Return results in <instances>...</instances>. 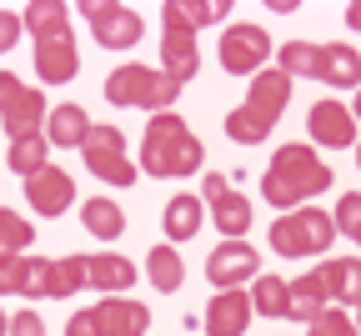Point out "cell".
Here are the masks:
<instances>
[{"instance_id":"obj_23","label":"cell","mask_w":361,"mask_h":336,"mask_svg":"<svg viewBox=\"0 0 361 336\" xmlns=\"http://www.w3.org/2000/svg\"><path fill=\"white\" fill-rule=\"evenodd\" d=\"M80 221H85V231L96 236V241H116V236L126 231V211H121L111 196H90V201L80 206Z\"/></svg>"},{"instance_id":"obj_7","label":"cell","mask_w":361,"mask_h":336,"mask_svg":"<svg viewBox=\"0 0 361 336\" xmlns=\"http://www.w3.org/2000/svg\"><path fill=\"white\" fill-rule=\"evenodd\" d=\"M271 51H276V45H271V35L261 25H231L221 35V66L231 76H256Z\"/></svg>"},{"instance_id":"obj_3","label":"cell","mask_w":361,"mask_h":336,"mask_svg":"<svg viewBox=\"0 0 361 336\" xmlns=\"http://www.w3.org/2000/svg\"><path fill=\"white\" fill-rule=\"evenodd\" d=\"M331 241H336V226L322 206H296L271 221V251L276 256H326Z\"/></svg>"},{"instance_id":"obj_8","label":"cell","mask_w":361,"mask_h":336,"mask_svg":"<svg viewBox=\"0 0 361 336\" xmlns=\"http://www.w3.org/2000/svg\"><path fill=\"white\" fill-rule=\"evenodd\" d=\"M85 20H90V30H96V40L106 45V51L135 45V40H141V30H146V20L135 16V11H126V6H116V0H90V6H85Z\"/></svg>"},{"instance_id":"obj_22","label":"cell","mask_w":361,"mask_h":336,"mask_svg":"<svg viewBox=\"0 0 361 336\" xmlns=\"http://www.w3.org/2000/svg\"><path fill=\"white\" fill-rule=\"evenodd\" d=\"M201 216H206L201 196H171L166 201V216H161L166 241H191V236L201 231Z\"/></svg>"},{"instance_id":"obj_14","label":"cell","mask_w":361,"mask_h":336,"mask_svg":"<svg viewBox=\"0 0 361 336\" xmlns=\"http://www.w3.org/2000/svg\"><path fill=\"white\" fill-rule=\"evenodd\" d=\"M286 106H291V80L281 71H256L251 76V95H246V111H256L261 121L276 126Z\"/></svg>"},{"instance_id":"obj_25","label":"cell","mask_w":361,"mask_h":336,"mask_svg":"<svg viewBox=\"0 0 361 336\" xmlns=\"http://www.w3.org/2000/svg\"><path fill=\"white\" fill-rule=\"evenodd\" d=\"M316 311H326V296L316 292V281H311V276L286 281V316H291V321H311Z\"/></svg>"},{"instance_id":"obj_26","label":"cell","mask_w":361,"mask_h":336,"mask_svg":"<svg viewBox=\"0 0 361 336\" xmlns=\"http://www.w3.org/2000/svg\"><path fill=\"white\" fill-rule=\"evenodd\" d=\"M276 71L291 80V76H316V61H322V45H311V40H286L276 45Z\"/></svg>"},{"instance_id":"obj_15","label":"cell","mask_w":361,"mask_h":336,"mask_svg":"<svg viewBox=\"0 0 361 336\" xmlns=\"http://www.w3.org/2000/svg\"><path fill=\"white\" fill-rule=\"evenodd\" d=\"M316 281V292L326 301H341V306H356V256H326L316 271H306Z\"/></svg>"},{"instance_id":"obj_43","label":"cell","mask_w":361,"mask_h":336,"mask_svg":"<svg viewBox=\"0 0 361 336\" xmlns=\"http://www.w3.org/2000/svg\"><path fill=\"white\" fill-rule=\"evenodd\" d=\"M0 336H6V311H0Z\"/></svg>"},{"instance_id":"obj_37","label":"cell","mask_w":361,"mask_h":336,"mask_svg":"<svg viewBox=\"0 0 361 336\" xmlns=\"http://www.w3.org/2000/svg\"><path fill=\"white\" fill-rule=\"evenodd\" d=\"M80 151H126V136H121L116 126L90 121V131H85V146H80Z\"/></svg>"},{"instance_id":"obj_4","label":"cell","mask_w":361,"mask_h":336,"mask_svg":"<svg viewBox=\"0 0 361 336\" xmlns=\"http://www.w3.org/2000/svg\"><path fill=\"white\" fill-rule=\"evenodd\" d=\"M176 95H180V85L166 80L156 66H116L106 76V101L111 106H141V111L161 116V111L176 106Z\"/></svg>"},{"instance_id":"obj_31","label":"cell","mask_w":361,"mask_h":336,"mask_svg":"<svg viewBox=\"0 0 361 336\" xmlns=\"http://www.w3.org/2000/svg\"><path fill=\"white\" fill-rule=\"evenodd\" d=\"M30 241H35L30 221L0 206V256H25V246H30Z\"/></svg>"},{"instance_id":"obj_32","label":"cell","mask_w":361,"mask_h":336,"mask_svg":"<svg viewBox=\"0 0 361 336\" xmlns=\"http://www.w3.org/2000/svg\"><path fill=\"white\" fill-rule=\"evenodd\" d=\"M226 136L241 140V146H261V140L271 136V121H261V116L246 111V106H236L231 116H226Z\"/></svg>"},{"instance_id":"obj_5","label":"cell","mask_w":361,"mask_h":336,"mask_svg":"<svg viewBox=\"0 0 361 336\" xmlns=\"http://www.w3.org/2000/svg\"><path fill=\"white\" fill-rule=\"evenodd\" d=\"M0 121H6L11 140H20V136H40L45 95H40L35 85H20L11 71H0Z\"/></svg>"},{"instance_id":"obj_29","label":"cell","mask_w":361,"mask_h":336,"mask_svg":"<svg viewBox=\"0 0 361 336\" xmlns=\"http://www.w3.org/2000/svg\"><path fill=\"white\" fill-rule=\"evenodd\" d=\"M6 166H11L16 176H35V171H45V166H51V161H45V136H20V140H11Z\"/></svg>"},{"instance_id":"obj_13","label":"cell","mask_w":361,"mask_h":336,"mask_svg":"<svg viewBox=\"0 0 361 336\" xmlns=\"http://www.w3.org/2000/svg\"><path fill=\"white\" fill-rule=\"evenodd\" d=\"M251 316L256 311H251L246 292H216L206 306V336H246Z\"/></svg>"},{"instance_id":"obj_12","label":"cell","mask_w":361,"mask_h":336,"mask_svg":"<svg viewBox=\"0 0 361 336\" xmlns=\"http://www.w3.org/2000/svg\"><path fill=\"white\" fill-rule=\"evenodd\" d=\"M35 71L45 85H66L80 71V51L71 35H51V40H35Z\"/></svg>"},{"instance_id":"obj_28","label":"cell","mask_w":361,"mask_h":336,"mask_svg":"<svg viewBox=\"0 0 361 336\" xmlns=\"http://www.w3.org/2000/svg\"><path fill=\"white\" fill-rule=\"evenodd\" d=\"M85 166L96 171L101 181H111V186H130L135 176H141V171L130 166V156H126V151H85Z\"/></svg>"},{"instance_id":"obj_2","label":"cell","mask_w":361,"mask_h":336,"mask_svg":"<svg viewBox=\"0 0 361 336\" xmlns=\"http://www.w3.org/2000/svg\"><path fill=\"white\" fill-rule=\"evenodd\" d=\"M141 166H146L151 176H191V171L206 166V146L186 131V121H180L176 111H161V116H151V126H146Z\"/></svg>"},{"instance_id":"obj_42","label":"cell","mask_w":361,"mask_h":336,"mask_svg":"<svg viewBox=\"0 0 361 336\" xmlns=\"http://www.w3.org/2000/svg\"><path fill=\"white\" fill-rule=\"evenodd\" d=\"M221 191H231V186H226V176H216V171H206V186H201V206H211V201L221 196Z\"/></svg>"},{"instance_id":"obj_18","label":"cell","mask_w":361,"mask_h":336,"mask_svg":"<svg viewBox=\"0 0 361 336\" xmlns=\"http://www.w3.org/2000/svg\"><path fill=\"white\" fill-rule=\"evenodd\" d=\"M85 131H90V116H85V106H56L51 116H45V146H85Z\"/></svg>"},{"instance_id":"obj_10","label":"cell","mask_w":361,"mask_h":336,"mask_svg":"<svg viewBox=\"0 0 361 336\" xmlns=\"http://www.w3.org/2000/svg\"><path fill=\"white\" fill-rule=\"evenodd\" d=\"M25 201H30L40 216H61V211L75 201V181H71L61 166H45V171L25 176Z\"/></svg>"},{"instance_id":"obj_20","label":"cell","mask_w":361,"mask_h":336,"mask_svg":"<svg viewBox=\"0 0 361 336\" xmlns=\"http://www.w3.org/2000/svg\"><path fill=\"white\" fill-rule=\"evenodd\" d=\"M211 221H216V231L226 236V241H241V236L251 231V201L241 196V191H221V196L211 201Z\"/></svg>"},{"instance_id":"obj_40","label":"cell","mask_w":361,"mask_h":336,"mask_svg":"<svg viewBox=\"0 0 361 336\" xmlns=\"http://www.w3.org/2000/svg\"><path fill=\"white\" fill-rule=\"evenodd\" d=\"M20 40V16H11V11H0V56L11 51V45Z\"/></svg>"},{"instance_id":"obj_24","label":"cell","mask_w":361,"mask_h":336,"mask_svg":"<svg viewBox=\"0 0 361 336\" xmlns=\"http://www.w3.org/2000/svg\"><path fill=\"white\" fill-rule=\"evenodd\" d=\"M146 271H151V286L156 292H176L180 281H186V261H180V251L176 246H151V256H146Z\"/></svg>"},{"instance_id":"obj_16","label":"cell","mask_w":361,"mask_h":336,"mask_svg":"<svg viewBox=\"0 0 361 336\" xmlns=\"http://www.w3.org/2000/svg\"><path fill=\"white\" fill-rule=\"evenodd\" d=\"M316 80H326L336 90L356 85L361 80V56H356V45H322V61H316Z\"/></svg>"},{"instance_id":"obj_33","label":"cell","mask_w":361,"mask_h":336,"mask_svg":"<svg viewBox=\"0 0 361 336\" xmlns=\"http://www.w3.org/2000/svg\"><path fill=\"white\" fill-rule=\"evenodd\" d=\"M180 16H186L191 30H206V25H221L226 16H231V0H176Z\"/></svg>"},{"instance_id":"obj_38","label":"cell","mask_w":361,"mask_h":336,"mask_svg":"<svg viewBox=\"0 0 361 336\" xmlns=\"http://www.w3.org/2000/svg\"><path fill=\"white\" fill-rule=\"evenodd\" d=\"M20 271H25V256H0V296L20 292Z\"/></svg>"},{"instance_id":"obj_1","label":"cell","mask_w":361,"mask_h":336,"mask_svg":"<svg viewBox=\"0 0 361 336\" xmlns=\"http://www.w3.org/2000/svg\"><path fill=\"white\" fill-rule=\"evenodd\" d=\"M326 186H331V166L311 146H281L276 156H271L266 176H261V196L286 211V206H301L311 196H322Z\"/></svg>"},{"instance_id":"obj_30","label":"cell","mask_w":361,"mask_h":336,"mask_svg":"<svg viewBox=\"0 0 361 336\" xmlns=\"http://www.w3.org/2000/svg\"><path fill=\"white\" fill-rule=\"evenodd\" d=\"M251 311H261V316H286V281L281 276H256V286H251Z\"/></svg>"},{"instance_id":"obj_6","label":"cell","mask_w":361,"mask_h":336,"mask_svg":"<svg viewBox=\"0 0 361 336\" xmlns=\"http://www.w3.org/2000/svg\"><path fill=\"white\" fill-rule=\"evenodd\" d=\"M256 276H261V256H256V246H246V241H221V246L206 256V281L221 286V292H241V286L256 281Z\"/></svg>"},{"instance_id":"obj_41","label":"cell","mask_w":361,"mask_h":336,"mask_svg":"<svg viewBox=\"0 0 361 336\" xmlns=\"http://www.w3.org/2000/svg\"><path fill=\"white\" fill-rule=\"evenodd\" d=\"M66 336H101V326H96V316H90V311H75V316L66 321Z\"/></svg>"},{"instance_id":"obj_21","label":"cell","mask_w":361,"mask_h":336,"mask_svg":"<svg viewBox=\"0 0 361 336\" xmlns=\"http://www.w3.org/2000/svg\"><path fill=\"white\" fill-rule=\"evenodd\" d=\"M20 30H30L35 40H51V35H71V11L61 0H30L25 16H20Z\"/></svg>"},{"instance_id":"obj_39","label":"cell","mask_w":361,"mask_h":336,"mask_svg":"<svg viewBox=\"0 0 361 336\" xmlns=\"http://www.w3.org/2000/svg\"><path fill=\"white\" fill-rule=\"evenodd\" d=\"M6 331H11V336H45V326H40L35 311H16V316L6 321Z\"/></svg>"},{"instance_id":"obj_19","label":"cell","mask_w":361,"mask_h":336,"mask_svg":"<svg viewBox=\"0 0 361 336\" xmlns=\"http://www.w3.org/2000/svg\"><path fill=\"white\" fill-rule=\"evenodd\" d=\"M85 281L101 286L106 296H121L126 286H135V266H130L126 256H116V251H101V256L85 261Z\"/></svg>"},{"instance_id":"obj_11","label":"cell","mask_w":361,"mask_h":336,"mask_svg":"<svg viewBox=\"0 0 361 336\" xmlns=\"http://www.w3.org/2000/svg\"><path fill=\"white\" fill-rule=\"evenodd\" d=\"M90 316H96L101 336H146L151 326V311L130 296H101V306H90Z\"/></svg>"},{"instance_id":"obj_36","label":"cell","mask_w":361,"mask_h":336,"mask_svg":"<svg viewBox=\"0 0 361 336\" xmlns=\"http://www.w3.org/2000/svg\"><path fill=\"white\" fill-rule=\"evenodd\" d=\"M45 276H51V261H45V256H25V271H20V296H45Z\"/></svg>"},{"instance_id":"obj_35","label":"cell","mask_w":361,"mask_h":336,"mask_svg":"<svg viewBox=\"0 0 361 336\" xmlns=\"http://www.w3.org/2000/svg\"><path fill=\"white\" fill-rule=\"evenodd\" d=\"M331 226H336V236H346V241H356V236H361V196H356V191L336 201V216H331Z\"/></svg>"},{"instance_id":"obj_27","label":"cell","mask_w":361,"mask_h":336,"mask_svg":"<svg viewBox=\"0 0 361 336\" xmlns=\"http://www.w3.org/2000/svg\"><path fill=\"white\" fill-rule=\"evenodd\" d=\"M80 286H85V256H61V261H51L45 296H75Z\"/></svg>"},{"instance_id":"obj_17","label":"cell","mask_w":361,"mask_h":336,"mask_svg":"<svg viewBox=\"0 0 361 336\" xmlns=\"http://www.w3.org/2000/svg\"><path fill=\"white\" fill-rule=\"evenodd\" d=\"M201 66V51H196V35H161V76L186 85Z\"/></svg>"},{"instance_id":"obj_34","label":"cell","mask_w":361,"mask_h":336,"mask_svg":"<svg viewBox=\"0 0 361 336\" xmlns=\"http://www.w3.org/2000/svg\"><path fill=\"white\" fill-rule=\"evenodd\" d=\"M306 336H356V321H351V311H316L311 321H306Z\"/></svg>"},{"instance_id":"obj_9","label":"cell","mask_w":361,"mask_h":336,"mask_svg":"<svg viewBox=\"0 0 361 336\" xmlns=\"http://www.w3.org/2000/svg\"><path fill=\"white\" fill-rule=\"evenodd\" d=\"M306 131H311L316 146H326V151L356 146V116H351L341 101H316L311 116H306Z\"/></svg>"}]
</instances>
